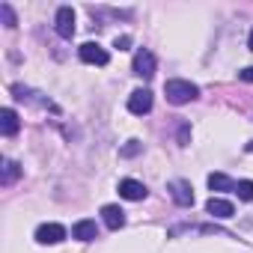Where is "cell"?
<instances>
[{
  "mask_svg": "<svg viewBox=\"0 0 253 253\" xmlns=\"http://www.w3.org/2000/svg\"><path fill=\"white\" fill-rule=\"evenodd\" d=\"M164 95H167L170 104H188V101H194L200 95V89L191 81H167L164 84Z\"/></svg>",
  "mask_w": 253,
  "mask_h": 253,
  "instance_id": "6da1fadb",
  "label": "cell"
},
{
  "mask_svg": "<svg viewBox=\"0 0 253 253\" xmlns=\"http://www.w3.org/2000/svg\"><path fill=\"white\" fill-rule=\"evenodd\" d=\"M78 54H81V60H84V63H92V66H107V60H110V57H107V51H104L98 42H84Z\"/></svg>",
  "mask_w": 253,
  "mask_h": 253,
  "instance_id": "7a4b0ae2",
  "label": "cell"
},
{
  "mask_svg": "<svg viewBox=\"0 0 253 253\" xmlns=\"http://www.w3.org/2000/svg\"><path fill=\"white\" fill-rule=\"evenodd\" d=\"M128 110L137 113V116L149 113V110H152V92H149V89H134V92L128 95Z\"/></svg>",
  "mask_w": 253,
  "mask_h": 253,
  "instance_id": "3957f363",
  "label": "cell"
},
{
  "mask_svg": "<svg viewBox=\"0 0 253 253\" xmlns=\"http://www.w3.org/2000/svg\"><path fill=\"white\" fill-rule=\"evenodd\" d=\"M63 238H66V229L60 223H42L36 229V241L39 244H60Z\"/></svg>",
  "mask_w": 253,
  "mask_h": 253,
  "instance_id": "277c9868",
  "label": "cell"
},
{
  "mask_svg": "<svg viewBox=\"0 0 253 253\" xmlns=\"http://www.w3.org/2000/svg\"><path fill=\"white\" fill-rule=\"evenodd\" d=\"M57 33L63 39L75 36V12H72V6H60L57 9Z\"/></svg>",
  "mask_w": 253,
  "mask_h": 253,
  "instance_id": "5b68a950",
  "label": "cell"
},
{
  "mask_svg": "<svg viewBox=\"0 0 253 253\" xmlns=\"http://www.w3.org/2000/svg\"><path fill=\"white\" fill-rule=\"evenodd\" d=\"M134 75H140V78H146V81L155 75V57H152L146 48L134 54Z\"/></svg>",
  "mask_w": 253,
  "mask_h": 253,
  "instance_id": "8992f818",
  "label": "cell"
},
{
  "mask_svg": "<svg viewBox=\"0 0 253 253\" xmlns=\"http://www.w3.org/2000/svg\"><path fill=\"white\" fill-rule=\"evenodd\" d=\"M167 188H170V194H173V200H176L179 206H194V188H191L185 179H176V182H170Z\"/></svg>",
  "mask_w": 253,
  "mask_h": 253,
  "instance_id": "52a82bcc",
  "label": "cell"
},
{
  "mask_svg": "<svg viewBox=\"0 0 253 253\" xmlns=\"http://www.w3.org/2000/svg\"><path fill=\"white\" fill-rule=\"evenodd\" d=\"M119 194L125 200H143L146 197V185L143 182H134V179H122L119 182Z\"/></svg>",
  "mask_w": 253,
  "mask_h": 253,
  "instance_id": "ba28073f",
  "label": "cell"
},
{
  "mask_svg": "<svg viewBox=\"0 0 253 253\" xmlns=\"http://www.w3.org/2000/svg\"><path fill=\"white\" fill-rule=\"evenodd\" d=\"M206 211H209L211 217H232V214H235L232 203H229V200H220V197H211V200L206 203Z\"/></svg>",
  "mask_w": 253,
  "mask_h": 253,
  "instance_id": "9c48e42d",
  "label": "cell"
},
{
  "mask_svg": "<svg viewBox=\"0 0 253 253\" xmlns=\"http://www.w3.org/2000/svg\"><path fill=\"white\" fill-rule=\"evenodd\" d=\"M18 113L12 110V107H3V110H0V131H3L6 137H12L15 131H18Z\"/></svg>",
  "mask_w": 253,
  "mask_h": 253,
  "instance_id": "30bf717a",
  "label": "cell"
},
{
  "mask_svg": "<svg viewBox=\"0 0 253 253\" xmlns=\"http://www.w3.org/2000/svg\"><path fill=\"white\" fill-rule=\"evenodd\" d=\"M101 217H104L107 229H122V226H125V211H122L119 206H104V209H101Z\"/></svg>",
  "mask_w": 253,
  "mask_h": 253,
  "instance_id": "8fae6325",
  "label": "cell"
},
{
  "mask_svg": "<svg viewBox=\"0 0 253 253\" xmlns=\"http://www.w3.org/2000/svg\"><path fill=\"white\" fill-rule=\"evenodd\" d=\"M72 235L78 241H95L98 238V226H95V220H81V223H75Z\"/></svg>",
  "mask_w": 253,
  "mask_h": 253,
  "instance_id": "7c38bea8",
  "label": "cell"
},
{
  "mask_svg": "<svg viewBox=\"0 0 253 253\" xmlns=\"http://www.w3.org/2000/svg\"><path fill=\"white\" fill-rule=\"evenodd\" d=\"M209 188H211V191H235V182L226 179L223 173H211V176H209Z\"/></svg>",
  "mask_w": 253,
  "mask_h": 253,
  "instance_id": "4fadbf2b",
  "label": "cell"
},
{
  "mask_svg": "<svg viewBox=\"0 0 253 253\" xmlns=\"http://www.w3.org/2000/svg\"><path fill=\"white\" fill-rule=\"evenodd\" d=\"M18 173H21V167H18L15 161H3V185H6V188L18 179Z\"/></svg>",
  "mask_w": 253,
  "mask_h": 253,
  "instance_id": "5bb4252c",
  "label": "cell"
},
{
  "mask_svg": "<svg viewBox=\"0 0 253 253\" xmlns=\"http://www.w3.org/2000/svg\"><path fill=\"white\" fill-rule=\"evenodd\" d=\"M235 194H238V200L250 203V200H253V182H250V179H241V182H235Z\"/></svg>",
  "mask_w": 253,
  "mask_h": 253,
  "instance_id": "9a60e30c",
  "label": "cell"
},
{
  "mask_svg": "<svg viewBox=\"0 0 253 253\" xmlns=\"http://www.w3.org/2000/svg\"><path fill=\"white\" fill-rule=\"evenodd\" d=\"M140 149H143V146H140V140H128V146H122V152H119V155H122V158H134Z\"/></svg>",
  "mask_w": 253,
  "mask_h": 253,
  "instance_id": "2e32d148",
  "label": "cell"
},
{
  "mask_svg": "<svg viewBox=\"0 0 253 253\" xmlns=\"http://www.w3.org/2000/svg\"><path fill=\"white\" fill-rule=\"evenodd\" d=\"M0 15H3L6 27H15V12H12V6H9V3H0Z\"/></svg>",
  "mask_w": 253,
  "mask_h": 253,
  "instance_id": "e0dca14e",
  "label": "cell"
},
{
  "mask_svg": "<svg viewBox=\"0 0 253 253\" xmlns=\"http://www.w3.org/2000/svg\"><path fill=\"white\" fill-rule=\"evenodd\" d=\"M188 137H191V125H188V122H182V128H179V143H182V146H188Z\"/></svg>",
  "mask_w": 253,
  "mask_h": 253,
  "instance_id": "ac0fdd59",
  "label": "cell"
},
{
  "mask_svg": "<svg viewBox=\"0 0 253 253\" xmlns=\"http://www.w3.org/2000/svg\"><path fill=\"white\" fill-rule=\"evenodd\" d=\"M238 78H241V81H247V84H253V66L241 69V72H238Z\"/></svg>",
  "mask_w": 253,
  "mask_h": 253,
  "instance_id": "d6986e66",
  "label": "cell"
},
{
  "mask_svg": "<svg viewBox=\"0 0 253 253\" xmlns=\"http://www.w3.org/2000/svg\"><path fill=\"white\" fill-rule=\"evenodd\" d=\"M128 45H131V39H128V36H116V48H119V51H125Z\"/></svg>",
  "mask_w": 253,
  "mask_h": 253,
  "instance_id": "ffe728a7",
  "label": "cell"
},
{
  "mask_svg": "<svg viewBox=\"0 0 253 253\" xmlns=\"http://www.w3.org/2000/svg\"><path fill=\"white\" fill-rule=\"evenodd\" d=\"M247 48L253 51V30H250V39H247Z\"/></svg>",
  "mask_w": 253,
  "mask_h": 253,
  "instance_id": "44dd1931",
  "label": "cell"
},
{
  "mask_svg": "<svg viewBox=\"0 0 253 253\" xmlns=\"http://www.w3.org/2000/svg\"><path fill=\"white\" fill-rule=\"evenodd\" d=\"M247 152H253V140H250V143H247Z\"/></svg>",
  "mask_w": 253,
  "mask_h": 253,
  "instance_id": "7402d4cb",
  "label": "cell"
}]
</instances>
